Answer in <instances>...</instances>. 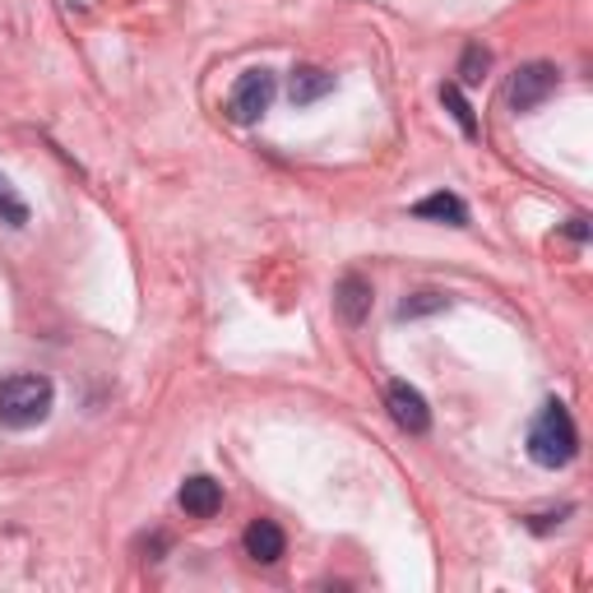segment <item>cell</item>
Listing matches in <instances>:
<instances>
[{"mask_svg":"<svg viewBox=\"0 0 593 593\" xmlns=\"http://www.w3.org/2000/svg\"><path fill=\"white\" fill-rule=\"evenodd\" d=\"M487 70H492V51H487V47H463V61H459V80L463 84H482V74Z\"/></svg>","mask_w":593,"mask_h":593,"instance_id":"7c38bea8","label":"cell"},{"mask_svg":"<svg viewBox=\"0 0 593 593\" xmlns=\"http://www.w3.org/2000/svg\"><path fill=\"white\" fill-rule=\"evenodd\" d=\"M431 311H446V297H441V293H412L408 301H399V320L431 316Z\"/></svg>","mask_w":593,"mask_h":593,"instance_id":"5bb4252c","label":"cell"},{"mask_svg":"<svg viewBox=\"0 0 593 593\" xmlns=\"http://www.w3.org/2000/svg\"><path fill=\"white\" fill-rule=\"evenodd\" d=\"M269 102H274V74L269 70H246L237 80V89H232V98H227V112H232V121L251 125V121H260L269 112Z\"/></svg>","mask_w":593,"mask_h":593,"instance_id":"277c9868","label":"cell"},{"mask_svg":"<svg viewBox=\"0 0 593 593\" xmlns=\"http://www.w3.org/2000/svg\"><path fill=\"white\" fill-rule=\"evenodd\" d=\"M385 403H390V418H395L408 436H422V431L431 427V408H427V399L412 390L408 380H395L390 390H385Z\"/></svg>","mask_w":593,"mask_h":593,"instance_id":"5b68a950","label":"cell"},{"mask_svg":"<svg viewBox=\"0 0 593 593\" xmlns=\"http://www.w3.org/2000/svg\"><path fill=\"white\" fill-rule=\"evenodd\" d=\"M176 501H182V510L191 514V520H214L218 505H223V487H218L214 478L195 473V478H186V482H182V492H176Z\"/></svg>","mask_w":593,"mask_h":593,"instance_id":"52a82bcc","label":"cell"},{"mask_svg":"<svg viewBox=\"0 0 593 593\" xmlns=\"http://www.w3.org/2000/svg\"><path fill=\"white\" fill-rule=\"evenodd\" d=\"M0 223H10V227H23V223H29V204H23V200L10 191L6 176H0Z\"/></svg>","mask_w":593,"mask_h":593,"instance_id":"4fadbf2b","label":"cell"},{"mask_svg":"<svg viewBox=\"0 0 593 593\" xmlns=\"http://www.w3.org/2000/svg\"><path fill=\"white\" fill-rule=\"evenodd\" d=\"M552 93H556V65H548V61L520 65V70L510 74V84H505L510 112H533V108H543Z\"/></svg>","mask_w":593,"mask_h":593,"instance_id":"3957f363","label":"cell"},{"mask_svg":"<svg viewBox=\"0 0 593 593\" xmlns=\"http://www.w3.org/2000/svg\"><path fill=\"white\" fill-rule=\"evenodd\" d=\"M51 399H57V390H51L47 376H6L0 380V427L10 431L42 427L51 412Z\"/></svg>","mask_w":593,"mask_h":593,"instance_id":"7a4b0ae2","label":"cell"},{"mask_svg":"<svg viewBox=\"0 0 593 593\" xmlns=\"http://www.w3.org/2000/svg\"><path fill=\"white\" fill-rule=\"evenodd\" d=\"M412 214H418V218H436V223H450V227H463V223H469V209H463V200L450 195V191H436V195L418 200V204H412Z\"/></svg>","mask_w":593,"mask_h":593,"instance_id":"30bf717a","label":"cell"},{"mask_svg":"<svg viewBox=\"0 0 593 593\" xmlns=\"http://www.w3.org/2000/svg\"><path fill=\"white\" fill-rule=\"evenodd\" d=\"M575 450H580V431L571 422V412H565V403L556 399L543 403V412L529 427V459L538 469H565L575 459Z\"/></svg>","mask_w":593,"mask_h":593,"instance_id":"6da1fadb","label":"cell"},{"mask_svg":"<svg viewBox=\"0 0 593 593\" xmlns=\"http://www.w3.org/2000/svg\"><path fill=\"white\" fill-rule=\"evenodd\" d=\"M325 93H334V74L329 70H320V65H297L293 70L288 98L297 102V108H311V102H320Z\"/></svg>","mask_w":593,"mask_h":593,"instance_id":"9c48e42d","label":"cell"},{"mask_svg":"<svg viewBox=\"0 0 593 593\" xmlns=\"http://www.w3.org/2000/svg\"><path fill=\"white\" fill-rule=\"evenodd\" d=\"M441 102L450 108V116L459 121V131L473 140V135H478V121H473V108H469V98L459 93V84H446V89H441Z\"/></svg>","mask_w":593,"mask_h":593,"instance_id":"8fae6325","label":"cell"},{"mask_svg":"<svg viewBox=\"0 0 593 593\" xmlns=\"http://www.w3.org/2000/svg\"><path fill=\"white\" fill-rule=\"evenodd\" d=\"M334 311H339L344 325H362L371 316V283L362 274H344L339 283H334Z\"/></svg>","mask_w":593,"mask_h":593,"instance_id":"8992f818","label":"cell"},{"mask_svg":"<svg viewBox=\"0 0 593 593\" xmlns=\"http://www.w3.org/2000/svg\"><path fill=\"white\" fill-rule=\"evenodd\" d=\"M571 237H575V242L589 237V218H571Z\"/></svg>","mask_w":593,"mask_h":593,"instance_id":"9a60e30c","label":"cell"},{"mask_svg":"<svg viewBox=\"0 0 593 593\" xmlns=\"http://www.w3.org/2000/svg\"><path fill=\"white\" fill-rule=\"evenodd\" d=\"M246 556L251 561H260V565H274L283 556V548H288V538H283V529L274 520H251L246 524Z\"/></svg>","mask_w":593,"mask_h":593,"instance_id":"ba28073f","label":"cell"}]
</instances>
